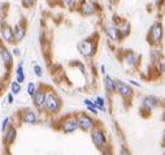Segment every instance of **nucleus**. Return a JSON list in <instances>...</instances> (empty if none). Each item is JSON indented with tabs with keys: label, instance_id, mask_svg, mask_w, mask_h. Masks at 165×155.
<instances>
[{
	"label": "nucleus",
	"instance_id": "obj_2",
	"mask_svg": "<svg viewBox=\"0 0 165 155\" xmlns=\"http://www.w3.org/2000/svg\"><path fill=\"white\" fill-rule=\"evenodd\" d=\"M164 41V25L160 21H155L150 26L147 33V42L152 47H160Z\"/></svg>",
	"mask_w": 165,
	"mask_h": 155
},
{
	"label": "nucleus",
	"instance_id": "obj_11",
	"mask_svg": "<svg viewBox=\"0 0 165 155\" xmlns=\"http://www.w3.org/2000/svg\"><path fill=\"white\" fill-rule=\"evenodd\" d=\"M78 12L83 17H92L98 13V5L91 0H81L78 3Z\"/></svg>",
	"mask_w": 165,
	"mask_h": 155
},
{
	"label": "nucleus",
	"instance_id": "obj_8",
	"mask_svg": "<svg viewBox=\"0 0 165 155\" xmlns=\"http://www.w3.org/2000/svg\"><path fill=\"white\" fill-rule=\"evenodd\" d=\"M47 89H48V86H46V85H38V89H37V91H35V94L31 97L34 110L37 111L38 113H42L43 112V108H44Z\"/></svg>",
	"mask_w": 165,
	"mask_h": 155
},
{
	"label": "nucleus",
	"instance_id": "obj_21",
	"mask_svg": "<svg viewBox=\"0 0 165 155\" xmlns=\"http://www.w3.org/2000/svg\"><path fill=\"white\" fill-rule=\"evenodd\" d=\"M94 103H95V107L98 111H100V112H107V101H105L104 97H96L95 99H92Z\"/></svg>",
	"mask_w": 165,
	"mask_h": 155
},
{
	"label": "nucleus",
	"instance_id": "obj_9",
	"mask_svg": "<svg viewBox=\"0 0 165 155\" xmlns=\"http://www.w3.org/2000/svg\"><path fill=\"white\" fill-rule=\"evenodd\" d=\"M113 18H115V20L112 21V23L117 27V31H118V35H120L121 41L125 39V38H128L129 35L131 34V25H130V22H129L128 20H125V18H120L118 16H115Z\"/></svg>",
	"mask_w": 165,
	"mask_h": 155
},
{
	"label": "nucleus",
	"instance_id": "obj_17",
	"mask_svg": "<svg viewBox=\"0 0 165 155\" xmlns=\"http://www.w3.org/2000/svg\"><path fill=\"white\" fill-rule=\"evenodd\" d=\"M0 59H2L3 64L7 67V69H10L12 67H13L14 56L12 55L10 50L8 48L7 46H4V45L0 46Z\"/></svg>",
	"mask_w": 165,
	"mask_h": 155
},
{
	"label": "nucleus",
	"instance_id": "obj_31",
	"mask_svg": "<svg viewBox=\"0 0 165 155\" xmlns=\"http://www.w3.org/2000/svg\"><path fill=\"white\" fill-rule=\"evenodd\" d=\"M83 106L86 107V108H90V107H95V103H94L92 99L85 98V99H83ZM95 108H96V107H95Z\"/></svg>",
	"mask_w": 165,
	"mask_h": 155
},
{
	"label": "nucleus",
	"instance_id": "obj_5",
	"mask_svg": "<svg viewBox=\"0 0 165 155\" xmlns=\"http://www.w3.org/2000/svg\"><path fill=\"white\" fill-rule=\"evenodd\" d=\"M90 137H91V141L94 146L100 150V151H104L105 149H108V137L105 130L103 129V126L96 124V126L94 128L91 132H90Z\"/></svg>",
	"mask_w": 165,
	"mask_h": 155
},
{
	"label": "nucleus",
	"instance_id": "obj_29",
	"mask_svg": "<svg viewBox=\"0 0 165 155\" xmlns=\"http://www.w3.org/2000/svg\"><path fill=\"white\" fill-rule=\"evenodd\" d=\"M158 70L161 76H165V60H160L158 63Z\"/></svg>",
	"mask_w": 165,
	"mask_h": 155
},
{
	"label": "nucleus",
	"instance_id": "obj_1",
	"mask_svg": "<svg viewBox=\"0 0 165 155\" xmlns=\"http://www.w3.org/2000/svg\"><path fill=\"white\" fill-rule=\"evenodd\" d=\"M62 108V101L58 97V94L53 89L48 87L46 94V102H44V108H43V113L47 116H56L60 113Z\"/></svg>",
	"mask_w": 165,
	"mask_h": 155
},
{
	"label": "nucleus",
	"instance_id": "obj_10",
	"mask_svg": "<svg viewBox=\"0 0 165 155\" xmlns=\"http://www.w3.org/2000/svg\"><path fill=\"white\" fill-rule=\"evenodd\" d=\"M115 82H116V94L120 95L125 102L134 97V90H133V87L128 82L122 81V79H116V78H115Z\"/></svg>",
	"mask_w": 165,
	"mask_h": 155
},
{
	"label": "nucleus",
	"instance_id": "obj_20",
	"mask_svg": "<svg viewBox=\"0 0 165 155\" xmlns=\"http://www.w3.org/2000/svg\"><path fill=\"white\" fill-rule=\"evenodd\" d=\"M26 76H25V69H23V61H20L17 68H16V81L18 83H22L25 82Z\"/></svg>",
	"mask_w": 165,
	"mask_h": 155
},
{
	"label": "nucleus",
	"instance_id": "obj_27",
	"mask_svg": "<svg viewBox=\"0 0 165 155\" xmlns=\"http://www.w3.org/2000/svg\"><path fill=\"white\" fill-rule=\"evenodd\" d=\"M33 70H34V74H35V76H37L38 78L43 77V67H42V65H39V64H34Z\"/></svg>",
	"mask_w": 165,
	"mask_h": 155
},
{
	"label": "nucleus",
	"instance_id": "obj_14",
	"mask_svg": "<svg viewBox=\"0 0 165 155\" xmlns=\"http://www.w3.org/2000/svg\"><path fill=\"white\" fill-rule=\"evenodd\" d=\"M121 59H122L124 64H126L129 67H131V68H135V67H138L139 64V55L135 52V51L133 50H125L122 55H121Z\"/></svg>",
	"mask_w": 165,
	"mask_h": 155
},
{
	"label": "nucleus",
	"instance_id": "obj_34",
	"mask_svg": "<svg viewBox=\"0 0 165 155\" xmlns=\"http://www.w3.org/2000/svg\"><path fill=\"white\" fill-rule=\"evenodd\" d=\"M10 52H12V55H13V56H16V57H18V56H21V50L18 48V47H13V48L10 50Z\"/></svg>",
	"mask_w": 165,
	"mask_h": 155
},
{
	"label": "nucleus",
	"instance_id": "obj_41",
	"mask_svg": "<svg viewBox=\"0 0 165 155\" xmlns=\"http://www.w3.org/2000/svg\"><path fill=\"white\" fill-rule=\"evenodd\" d=\"M0 132H2V129H0Z\"/></svg>",
	"mask_w": 165,
	"mask_h": 155
},
{
	"label": "nucleus",
	"instance_id": "obj_13",
	"mask_svg": "<svg viewBox=\"0 0 165 155\" xmlns=\"http://www.w3.org/2000/svg\"><path fill=\"white\" fill-rule=\"evenodd\" d=\"M17 126L12 124L9 128H8L5 132L3 133V145L5 149H9L12 145L16 142V140H17Z\"/></svg>",
	"mask_w": 165,
	"mask_h": 155
},
{
	"label": "nucleus",
	"instance_id": "obj_36",
	"mask_svg": "<svg viewBox=\"0 0 165 155\" xmlns=\"http://www.w3.org/2000/svg\"><path fill=\"white\" fill-rule=\"evenodd\" d=\"M100 73L103 74V76H105V74H107V68H105V65H104V64H101V65H100Z\"/></svg>",
	"mask_w": 165,
	"mask_h": 155
},
{
	"label": "nucleus",
	"instance_id": "obj_28",
	"mask_svg": "<svg viewBox=\"0 0 165 155\" xmlns=\"http://www.w3.org/2000/svg\"><path fill=\"white\" fill-rule=\"evenodd\" d=\"M118 155H133V154H131L130 149H129L126 145H122V146H121V147H120Z\"/></svg>",
	"mask_w": 165,
	"mask_h": 155
},
{
	"label": "nucleus",
	"instance_id": "obj_24",
	"mask_svg": "<svg viewBox=\"0 0 165 155\" xmlns=\"http://www.w3.org/2000/svg\"><path fill=\"white\" fill-rule=\"evenodd\" d=\"M37 89H38V85L35 82H29L27 83V86H26V93H27V95L31 98L33 95L35 94V91H37Z\"/></svg>",
	"mask_w": 165,
	"mask_h": 155
},
{
	"label": "nucleus",
	"instance_id": "obj_18",
	"mask_svg": "<svg viewBox=\"0 0 165 155\" xmlns=\"http://www.w3.org/2000/svg\"><path fill=\"white\" fill-rule=\"evenodd\" d=\"M104 34L107 35L108 39H111L112 42H120L121 41V38L118 35V31H117V27L113 25L112 22H109L104 26Z\"/></svg>",
	"mask_w": 165,
	"mask_h": 155
},
{
	"label": "nucleus",
	"instance_id": "obj_35",
	"mask_svg": "<svg viewBox=\"0 0 165 155\" xmlns=\"http://www.w3.org/2000/svg\"><path fill=\"white\" fill-rule=\"evenodd\" d=\"M128 83H129V85H130V86L138 87V89H139V87H142V83H139L138 81H135V79H130V81H129Z\"/></svg>",
	"mask_w": 165,
	"mask_h": 155
},
{
	"label": "nucleus",
	"instance_id": "obj_7",
	"mask_svg": "<svg viewBox=\"0 0 165 155\" xmlns=\"http://www.w3.org/2000/svg\"><path fill=\"white\" fill-rule=\"evenodd\" d=\"M18 121L20 124L25 125H38L39 124V113L33 108H22L18 112Z\"/></svg>",
	"mask_w": 165,
	"mask_h": 155
},
{
	"label": "nucleus",
	"instance_id": "obj_23",
	"mask_svg": "<svg viewBox=\"0 0 165 155\" xmlns=\"http://www.w3.org/2000/svg\"><path fill=\"white\" fill-rule=\"evenodd\" d=\"M151 60L154 63H159L160 60H163L161 59V51H160L158 47H154V50H151Z\"/></svg>",
	"mask_w": 165,
	"mask_h": 155
},
{
	"label": "nucleus",
	"instance_id": "obj_38",
	"mask_svg": "<svg viewBox=\"0 0 165 155\" xmlns=\"http://www.w3.org/2000/svg\"><path fill=\"white\" fill-rule=\"evenodd\" d=\"M3 81H2V79H0V93H2V90H3Z\"/></svg>",
	"mask_w": 165,
	"mask_h": 155
},
{
	"label": "nucleus",
	"instance_id": "obj_32",
	"mask_svg": "<svg viewBox=\"0 0 165 155\" xmlns=\"http://www.w3.org/2000/svg\"><path fill=\"white\" fill-rule=\"evenodd\" d=\"M21 3H22V5L25 8H31L34 5L35 0H21Z\"/></svg>",
	"mask_w": 165,
	"mask_h": 155
},
{
	"label": "nucleus",
	"instance_id": "obj_16",
	"mask_svg": "<svg viewBox=\"0 0 165 155\" xmlns=\"http://www.w3.org/2000/svg\"><path fill=\"white\" fill-rule=\"evenodd\" d=\"M0 38L2 41L5 43V45H13V27L8 23L4 22L2 26H0Z\"/></svg>",
	"mask_w": 165,
	"mask_h": 155
},
{
	"label": "nucleus",
	"instance_id": "obj_6",
	"mask_svg": "<svg viewBox=\"0 0 165 155\" xmlns=\"http://www.w3.org/2000/svg\"><path fill=\"white\" fill-rule=\"evenodd\" d=\"M76 119H77L78 129L82 130V132H85V133H90L98 124L96 120L94 119V116H91L90 113H86V112L76 113Z\"/></svg>",
	"mask_w": 165,
	"mask_h": 155
},
{
	"label": "nucleus",
	"instance_id": "obj_3",
	"mask_svg": "<svg viewBox=\"0 0 165 155\" xmlns=\"http://www.w3.org/2000/svg\"><path fill=\"white\" fill-rule=\"evenodd\" d=\"M77 50L83 59H92L98 51V41L94 37L86 38L77 45Z\"/></svg>",
	"mask_w": 165,
	"mask_h": 155
},
{
	"label": "nucleus",
	"instance_id": "obj_15",
	"mask_svg": "<svg viewBox=\"0 0 165 155\" xmlns=\"http://www.w3.org/2000/svg\"><path fill=\"white\" fill-rule=\"evenodd\" d=\"M26 21L25 20H21L20 22H17L13 26V41L14 43H21L26 37Z\"/></svg>",
	"mask_w": 165,
	"mask_h": 155
},
{
	"label": "nucleus",
	"instance_id": "obj_25",
	"mask_svg": "<svg viewBox=\"0 0 165 155\" xmlns=\"http://www.w3.org/2000/svg\"><path fill=\"white\" fill-rule=\"evenodd\" d=\"M12 125V119L9 116H7V117H4L3 119V121H2V124H0V129H2V133H4L5 130L9 128V126Z\"/></svg>",
	"mask_w": 165,
	"mask_h": 155
},
{
	"label": "nucleus",
	"instance_id": "obj_4",
	"mask_svg": "<svg viewBox=\"0 0 165 155\" xmlns=\"http://www.w3.org/2000/svg\"><path fill=\"white\" fill-rule=\"evenodd\" d=\"M56 129L64 134H72L74 132H77L78 124H77L76 113L74 115H65V116L60 117L56 121Z\"/></svg>",
	"mask_w": 165,
	"mask_h": 155
},
{
	"label": "nucleus",
	"instance_id": "obj_12",
	"mask_svg": "<svg viewBox=\"0 0 165 155\" xmlns=\"http://www.w3.org/2000/svg\"><path fill=\"white\" fill-rule=\"evenodd\" d=\"M160 106V101L154 95H146V97L142 98V102H140V112H146L150 113L154 110H156Z\"/></svg>",
	"mask_w": 165,
	"mask_h": 155
},
{
	"label": "nucleus",
	"instance_id": "obj_19",
	"mask_svg": "<svg viewBox=\"0 0 165 155\" xmlns=\"http://www.w3.org/2000/svg\"><path fill=\"white\" fill-rule=\"evenodd\" d=\"M103 86H104V90L107 94H109V95L116 94V82L112 76H109V74L103 76Z\"/></svg>",
	"mask_w": 165,
	"mask_h": 155
},
{
	"label": "nucleus",
	"instance_id": "obj_26",
	"mask_svg": "<svg viewBox=\"0 0 165 155\" xmlns=\"http://www.w3.org/2000/svg\"><path fill=\"white\" fill-rule=\"evenodd\" d=\"M73 67H76V68L80 70V72L83 74V76H87V70H86V68H85V65L82 64V63H80V61H74L73 64H72Z\"/></svg>",
	"mask_w": 165,
	"mask_h": 155
},
{
	"label": "nucleus",
	"instance_id": "obj_33",
	"mask_svg": "<svg viewBox=\"0 0 165 155\" xmlns=\"http://www.w3.org/2000/svg\"><path fill=\"white\" fill-rule=\"evenodd\" d=\"M13 103H14V95L9 91L7 94V104H13Z\"/></svg>",
	"mask_w": 165,
	"mask_h": 155
},
{
	"label": "nucleus",
	"instance_id": "obj_40",
	"mask_svg": "<svg viewBox=\"0 0 165 155\" xmlns=\"http://www.w3.org/2000/svg\"><path fill=\"white\" fill-rule=\"evenodd\" d=\"M111 2H112V3H115V4H116V3H118V2H120V0H111Z\"/></svg>",
	"mask_w": 165,
	"mask_h": 155
},
{
	"label": "nucleus",
	"instance_id": "obj_39",
	"mask_svg": "<svg viewBox=\"0 0 165 155\" xmlns=\"http://www.w3.org/2000/svg\"><path fill=\"white\" fill-rule=\"evenodd\" d=\"M163 155H165V141H164V144H163Z\"/></svg>",
	"mask_w": 165,
	"mask_h": 155
},
{
	"label": "nucleus",
	"instance_id": "obj_30",
	"mask_svg": "<svg viewBox=\"0 0 165 155\" xmlns=\"http://www.w3.org/2000/svg\"><path fill=\"white\" fill-rule=\"evenodd\" d=\"M62 4H64L66 8H69V9H73V8L77 5V3L74 2V0H62Z\"/></svg>",
	"mask_w": 165,
	"mask_h": 155
},
{
	"label": "nucleus",
	"instance_id": "obj_37",
	"mask_svg": "<svg viewBox=\"0 0 165 155\" xmlns=\"http://www.w3.org/2000/svg\"><path fill=\"white\" fill-rule=\"evenodd\" d=\"M3 155H12L10 154V151H9V149H5V151H4V154Z\"/></svg>",
	"mask_w": 165,
	"mask_h": 155
},
{
	"label": "nucleus",
	"instance_id": "obj_22",
	"mask_svg": "<svg viewBox=\"0 0 165 155\" xmlns=\"http://www.w3.org/2000/svg\"><path fill=\"white\" fill-rule=\"evenodd\" d=\"M9 89H10V93L13 95H18L22 91V85L18 83L16 79H13V81H10V83H9Z\"/></svg>",
	"mask_w": 165,
	"mask_h": 155
}]
</instances>
